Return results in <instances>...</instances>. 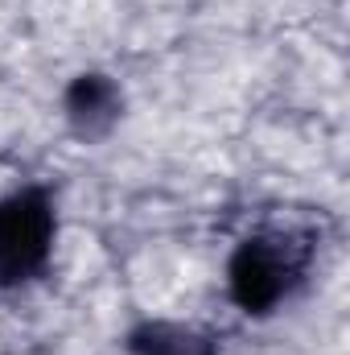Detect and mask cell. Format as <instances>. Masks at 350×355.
<instances>
[{"mask_svg": "<svg viewBox=\"0 0 350 355\" xmlns=\"http://www.w3.org/2000/svg\"><path fill=\"white\" fill-rule=\"evenodd\" d=\"M54 248V202L46 190L25 186L0 202V285L33 281Z\"/></svg>", "mask_w": 350, "mask_h": 355, "instance_id": "2", "label": "cell"}, {"mask_svg": "<svg viewBox=\"0 0 350 355\" xmlns=\"http://www.w3.org/2000/svg\"><path fill=\"white\" fill-rule=\"evenodd\" d=\"M309 244H301L288 232L276 236H252L231 257V297L248 314H268L288 289L305 277Z\"/></svg>", "mask_w": 350, "mask_h": 355, "instance_id": "1", "label": "cell"}, {"mask_svg": "<svg viewBox=\"0 0 350 355\" xmlns=\"http://www.w3.org/2000/svg\"><path fill=\"white\" fill-rule=\"evenodd\" d=\"M66 112H71V124L83 137H99L120 116V91L103 75H83V79H75V87L66 95Z\"/></svg>", "mask_w": 350, "mask_h": 355, "instance_id": "3", "label": "cell"}, {"mask_svg": "<svg viewBox=\"0 0 350 355\" xmlns=\"http://www.w3.org/2000/svg\"><path fill=\"white\" fill-rule=\"evenodd\" d=\"M132 352L136 355H210V339L185 331V327H169V322H149L132 335Z\"/></svg>", "mask_w": 350, "mask_h": 355, "instance_id": "4", "label": "cell"}]
</instances>
